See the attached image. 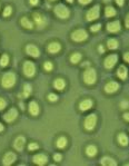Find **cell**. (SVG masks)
<instances>
[{"label": "cell", "instance_id": "obj_25", "mask_svg": "<svg viewBox=\"0 0 129 166\" xmlns=\"http://www.w3.org/2000/svg\"><path fill=\"white\" fill-rule=\"evenodd\" d=\"M118 143L121 146H127L129 144V138L127 137V135H125L124 133H120L118 135Z\"/></svg>", "mask_w": 129, "mask_h": 166}, {"label": "cell", "instance_id": "obj_8", "mask_svg": "<svg viewBox=\"0 0 129 166\" xmlns=\"http://www.w3.org/2000/svg\"><path fill=\"white\" fill-rule=\"evenodd\" d=\"M24 74L27 77H32L36 74V66L32 61L27 60L24 63Z\"/></svg>", "mask_w": 129, "mask_h": 166}, {"label": "cell", "instance_id": "obj_45", "mask_svg": "<svg viewBox=\"0 0 129 166\" xmlns=\"http://www.w3.org/2000/svg\"><path fill=\"white\" fill-rule=\"evenodd\" d=\"M124 0H116V4L118 6H124Z\"/></svg>", "mask_w": 129, "mask_h": 166}, {"label": "cell", "instance_id": "obj_39", "mask_svg": "<svg viewBox=\"0 0 129 166\" xmlns=\"http://www.w3.org/2000/svg\"><path fill=\"white\" fill-rule=\"evenodd\" d=\"M54 160H55L56 162H60L62 160V156H61V154H58V153H57V154L54 155Z\"/></svg>", "mask_w": 129, "mask_h": 166}, {"label": "cell", "instance_id": "obj_17", "mask_svg": "<svg viewBox=\"0 0 129 166\" xmlns=\"http://www.w3.org/2000/svg\"><path fill=\"white\" fill-rule=\"evenodd\" d=\"M94 103L91 99H84L82 101H80L79 104V109L81 111H89L90 108L92 107Z\"/></svg>", "mask_w": 129, "mask_h": 166}, {"label": "cell", "instance_id": "obj_10", "mask_svg": "<svg viewBox=\"0 0 129 166\" xmlns=\"http://www.w3.org/2000/svg\"><path fill=\"white\" fill-rule=\"evenodd\" d=\"M18 117V111L16 108H10L9 111L4 115V119L7 123H12L16 121V118Z\"/></svg>", "mask_w": 129, "mask_h": 166}, {"label": "cell", "instance_id": "obj_15", "mask_svg": "<svg viewBox=\"0 0 129 166\" xmlns=\"http://www.w3.org/2000/svg\"><path fill=\"white\" fill-rule=\"evenodd\" d=\"M32 160H34V163H35V164L42 166L48 162V157H47L45 154H36Z\"/></svg>", "mask_w": 129, "mask_h": 166}, {"label": "cell", "instance_id": "obj_28", "mask_svg": "<svg viewBox=\"0 0 129 166\" xmlns=\"http://www.w3.org/2000/svg\"><path fill=\"white\" fill-rule=\"evenodd\" d=\"M107 46H108V48L109 49H117L118 48V46H119V42L117 39H114V38H111V39H108L107 41Z\"/></svg>", "mask_w": 129, "mask_h": 166}, {"label": "cell", "instance_id": "obj_40", "mask_svg": "<svg viewBox=\"0 0 129 166\" xmlns=\"http://www.w3.org/2000/svg\"><path fill=\"white\" fill-rule=\"evenodd\" d=\"M78 1H79V4H81V5H88L92 0H78Z\"/></svg>", "mask_w": 129, "mask_h": 166}, {"label": "cell", "instance_id": "obj_16", "mask_svg": "<svg viewBox=\"0 0 129 166\" xmlns=\"http://www.w3.org/2000/svg\"><path fill=\"white\" fill-rule=\"evenodd\" d=\"M120 28H121V26H120V22L118 20H115V21H111L109 24H107V30L109 31V32H118L120 30Z\"/></svg>", "mask_w": 129, "mask_h": 166}, {"label": "cell", "instance_id": "obj_30", "mask_svg": "<svg viewBox=\"0 0 129 166\" xmlns=\"http://www.w3.org/2000/svg\"><path fill=\"white\" fill-rule=\"evenodd\" d=\"M8 64H9V56L7 54H4L0 58V66L1 67H7Z\"/></svg>", "mask_w": 129, "mask_h": 166}, {"label": "cell", "instance_id": "obj_11", "mask_svg": "<svg viewBox=\"0 0 129 166\" xmlns=\"http://www.w3.org/2000/svg\"><path fill=\"white\" fill-rule=\"evenodd\" d=\"M17 160V156H16L15 153H12V152H7L4 156V158H2V164L6 166H9L11 164H14L15 161Z\"/></svg>", "mask_w": 129, "mask_h": 166}, {"label": "cell", "instance_id": "obj_34", "mask_svg": "<svg viewBox=\"0 0 129 166\" xmlns=\"http://www.w3.org/2000/svg\"><path fill=\"white\" fill-rule=\"evenodd\" d=\"M38 148H39V145L37 143H30L29 145H28V149L29 151H36Z\"/></svg>", "mask_w": 129, "mask_h": 166}, {"label": "cell", "instance_id": "obj_23", "mask_svg": "<svg viewBox=\"0 0 129 166\" xmlns=\"http://www.w3.org/2000/svg\"><path fill=\"white\" fill-rule=\"evenodd\" d=\"M54 87H55L57 91H62L64 87H66V81L62 78H57L54 81Z\"/></svg>", "mask_w": 129, "mask_h": 166}, {"label": "cell", "instance_id": "obj_6", "mask_svg": "<svg viewBox=\"0 0 129 166\" xmlns=\"http://www.w3.org/2000/svg\"><path fill=\"white\" fill-rule=\"evenodd\" d=\"M97 124V116L96 114H90L86 117V119L84 121V126L87 131H92L95 128V126Z\"/></svg>", "mask_w": 129, "mask_h": 166}, {"label": "cell", "instance_id": "obj_49", "mask_svg": "<svg viewBox=\"0 0 129 166\" xmlns=\"http://www.w3.org/2000/svg\"><path fill=\"white\" fill-rule=\"evenodd\" d=\"M19 105L21 106V109H25V105H24V103H20Z\"/></svg>", "mask_w": 129, "mask_h": 166}, {"label": "cell", "instance_id": "obj_2", "mask_svg": "<svg viewBox=\"0 0 129 166\" xmlns=\"http://www.w3.org/2000/svg\"><path fill=\"white\" fill-rule=\"evenodd\" d=\"M82 77H84V81L87 85H94L97 79V74L94 68H88L85 70Z\"/></svg>", "mask_w": 129, "mask_h": 166}, {"label": "cell", "instance_id": "obj_9", "mask_svg": "<svg viewBox=\"0 0 129 166\" xmlns=\"http://www.w3.org/2000/svg\"><path fill=\"white\" fill-rule=\"evenodd\" d=\"M117 61H118V55L113 54V55H109L106 57V59H105V61H104V65L107 69H111V68L116 65Z\"/></svg>", "mask_w": 129, "mask_h": 166}, {"label": "cell", "instance_id": "obj_18", "mask_svg": "<svg viewBox=\"0 0 129 166\" xmlns=\"http://www.w3.org/2000/svg\"><path fill=\"white\" fill-rule=\"evenodd\" d=\"M60 49H61V46H60V44L57 42V41L50 42L49 45H48V48H47V50L49 51L50 54H57V52L60 51Z\"/></svg>", "mask_w": 129, "mask_h": 166}, {"label": "cell", "instance_id": "obj_27", "mask_svg": "<svg viewBox=\"0 0 129 166\" xmlns=\"http://www.w3.org/2000/svg\"><path fill=\"white\" fill-rule=\"evenodd\" d=\"M67 143H68L67 138H66V137H64V136H61V137H59V138L57 139V142H56V145H57V147H58V148H64V147L67 146Z\"/></svg>", "mask_w": 129, "mask_h": 166}, {"label": "cell", "instance_id": "obj_24", "mask_svg": "<svg viewBox=\"0 0 129 166\" xmlns=\"http://www.w3.org/2000/svg\"><path fill=\"white\" fill-rule=\"evenodd\" d=\"M31 91H32V89H31V85H29V84H25V86H24V93L22 94H19V98L21 97H24V98H27V97H29L30 95H31Z\"/></svg>", "mask_w": 129, "mask_h": 166}, {"label": "cell", "instance_id": "obj_5", "mask_svg": "<svg viewBox=\"0 0 129 166\" xmlns=\"http://www.w3.org/2000/svg\"><path fill=\"white\" fill-rule=\"evenodd\" d=\"M32 17H34V21H35L37 28H39V29H42V28L46 27V25L48 24L47 18H46L42 14H40V12H35Z\"/></svg>", "mask_w": 129, "mask_h": 166}, {"label": "cell", "instance_id": "obj_4", "mask_svg": "<svg viewBox=\"0 0 129 166\" xmlns=\"http://www.w3.org/2000/svg\"><path fill=\"white\" fill-rule=\"evenodd\" d=\"M87 38H88V34L85 29H77L71 34V39L74 41H77V42L85 41Z\"/></svg>", "mask_w": 129, "mask_h": 166}, {"label": "cell", "instance_id": "obj_50", "mask_svg": "<svg viewBox=\"0 0 129 166\" xmlns=\"http://www.w3.org/2000/svg\"><path fill=\"white\" fill-rule=\"evenodd\" d=\"M67 1H68V2H69V4H71V2H72V1H74V0H67Z\"/></svg>", "mask_w": 129, "mask_h": 166}, {"label": "cell", "instance_id": "obj_42", "mask_svg": "<svg viewBox=\"0 0 129 166\" xmlns=\"http://www.w3.org/2000/svg\"><path fill=\"white\" fill-rule=\"evenodd\" d=\"M29 2L32 6H36V5H38V4H39V0H29Z\"/></svg>", "mask_w": 129, "mask_h": 166}, {"label": "cell", "instance_id": "obj_41", "mask_svg": "<svg viewBox=\"0 0 129 166\" xmlns=\"http://www.w3.org/2000/svg\"><path fill=\"white\" fill-rule=\"evenodd\" d=\"M125 25H126V27H127V28H129V14L127 15L126 19H125Z\"/></svg>", "mask_w": 129, "mask_h": 166}, {"label": "cell", "instance_id": "obj_46", "mask_svg": "<svg viewBox=\"0 0 129 166\" xmlns=\"http://www.w3.org/2000/svg\"><path fill=\"white\" fill-rule=\"evenodd\" d=\"M124 119H125V121H129V113H126V114H124Z\"/></svg>", "mask_w": 129, "mask_h": 166}, {"label": "cell", "instance_id": "obj_37", "mask_svg": "<svg viewBox=\"0 0 129 166\" xmlns=\"http://www.w3.org/2000/svg\"><path fill=\"white\" fill-rule=\"evenodd\" d=\"M48 99L50 101H58V96L56 95V94H49L48 95Z\"/></svg>", "mask_w": 129, "mask_h": 166}, {"label": "cell", "instance_id": "obj_29", "mask_svg": "<svg viewBox=\"0 0 129 166\" xmlns=\"http://www.w3.org/2000/svg\"><path fill=\"white\" fill-rule=\"evenodd\" d=\"M105 16L107 18L116 16V9H115L114 7H106V9H105Z\"/></svg>", "mask_w": 129, "mask_h": 166}, {"label": "cell", "instance_id": "obj_38", "mask_svg": "<svg viewBox=\"0 0 129 166\" xmlns=\"http://www.w3.org/2000/svg\"><path fill=\"white\" fill-rule=\"evenodd\" d=\"M120 107H121L123 109H126V108H129V103H128V101H121V103H120Z\"/></svg>", "mask_w": 129, "mask_h": 166}, {"label": "cell", "instance_id": "obj_1", "mask_svg": "<svg viewBox=\"0 0 129 166\" xmlns=\"http://www.w3.org/2000/svg\"><path fill=\"white\" fill-rule=\"evenodd\" d=\"M16 84V75L11 71L5 73L1 77V85L4 88H11Z\"/></svg>", "mask_w": 129, "mask_h": 166}, {"label": "cell", "instance_id": "obj_47", "mask_svg": "<svg viewBox=\"0 0 129 166\" xmlns=\"http://www.w3.org/2000/svg\"><path fill=\"white\" fill-rule=\"evenodd\" d=\"M90 65V63L89 61H86V63H85V64H82V66H84V67H88V66Z\"/></svg>", "mask_w": 129, "mask_h": 166}, {"label": "cell", "instance_id": "obj_12", "mask_svg": "<svg viewBox=\"0 0 129 166\" xmlns=\"http://www.w3.org/2000/svg\"><path fill=\"white\" fill-rule=\"evenodd\" d=\"M26 52H27V55L31 56L34 58H38L40 56V50L38 49V47L32 45V44L27 45V47H26Z\"/></svg>", "mask_w": 129, "mask_h": 166}, {"label": "cell", "instance_id": "obj_22", "mask_svg": "<svg viewBox=\"0 0 129 166\" xmlns=\"http://www.w3.org/2000/svg\"><path fill=\"white\" fill-rule=\"evenodd\" d=\"M20 24H21V26H22L24 28H26V29H32V28H34V22L31 20H29L27 17H22L21 20H20Z\"/></svg>", "mask_w": 129, "mask_h": 166}, {"label": "cell", "instance_id": "obj_36", "mask_svg": "<svg viewBox=\"0 0 129 166\" xmlns=\"http://www.w3.org/2000/svg\"><path fill=\"white\" fill-rule=\"evenodd\" d=\"M100 28H101V25L100 24H96V25H94V26H91V31L92 32H96V31H98V30H100Z\"/></svg>", "mask_w": 129, "mask_h": 166}, {"label": "cell", "instance_id": "obj_3", "mask_svg": "<svg viewBox=\"0 0 129 166\" xmlns=\"http://www.w3.org/2000/svg\"><path fill=\"white\" fill-rule=\"evenodd\" d=\"M54 11H55V15L57 16L58 18H60V19H67L70 16L69 9L64 5H62V4H59V5L56 6Z\"/></svg>", "mask_w": 129, "mask_h": 166}, {"label": "cell", "instance_id": "obj_32", "mask_svg": "<svg viewBox=\"0 0 129 166\" xmlns=\"http://www.w3.org/2000/svg\"><path fill=\"white\" fill-rule=\"evenodd\" d=\"M44 68H45L46 71H51L52 70V68H54L52 63H51V61H46L45 64H44Z\"/></svg>", "mask_w": 129, "mask_h": 166}, {"label": "cell", "instance_id": "obj_7", "mask_svg": "<svg viewBox=\"0 0 129 166\" xmlns=\"http://www.w3.org/2000/svg\"><path fill=\"white\" fill-rule=\"evenodd\" d=\"M99 15H100V7H99V5H96V6H94L91 9L88 10L87 15H86V18H87L88 21H92V20L98 19V18H99Z\"/></svg>", "mask_w": 129, "mask_h": 166}, {"label": "cell", "instance_id": "obj_13", "mask_svg": "<svg viewBox=\"0 0 129 166\" xmlns=\"http://www.w3.org/2000/svg\"><path fill=\"white\" fill-rule=\"evenodd\" d=\"M119 84L117 83V81H109V83H107L106 86H105V91L107 93V94H114L116 91L119 89Z\"/></svg>", "mask_w": 129, "mask_h": 166}, {"label": "cell", "instance_id": "obj_21", "mask_svg": "<svg viewBox=\"0 0 129 166\" xmlns=\"http://www.w3.org/2000/svg\"><path fill=\"white\" fill-rule=\"evenodd\" d=\"M117 76L119 77L120 79H126L127 77H128V69H127V67L124 65L119 66V68H118V70H117Z\"/></svg>", "mask_w": 129, "mask_h": 166}, {"label": "cell", "instance_id": "obj_48", "mask_svg": "<svg viewBox=\"0 0 129 166\" xmlns=\"http://www.w3.org/2000/svg\"><path fill=\"white\" fill-rule=\"evenodd\" d=\"M4 129H5V127H4V125H2L1 123H0V132H2Z\"/></svg>", "mask_w": 129, "mask_h": 166}, {"label": "cell", "instance_id": "obj_33", "mask_svg": "<svg viewBox=\"0 0 129 166\" xmlns=\"http://www.w3.org/2000/svg\"><path fill=\"white\" fill-rule=\"evenodd\" d=\"M11 12H12V8L10 7V6H7L5 8V10H4V16L5 17H9L11 15Z\"/></svg>", "mask_w": 129, "mask_h": 166}, {"label": "cell", "instance_id": "obj_20", "mask_svg": "<svg viewBox=\"0 0 129 166\" xmlns=\"http://www.w3.org/2000/svg\"><path fill=\"white\" fill-rule=\"evenodd\" d=\"M100 164L104 166H116L117 165V162L115 161L113 157H109V156H104L100 161Z\"/></svg>", "mask_w": 129, "mask_h": 166}, {"label": "cell", "instance_id": "obj_51", "mask_svg": "<svg viewBox=\"0 0 129 166\" xmlns=\"http://www.w3.org/2000/svg\"><path fill=\"white\" fill-rule=\"evenodd\" d=\"M49 1H56V0H49Z\"/></svg>", "mask_w": 129, "mask_h": 166}, {"label": "cell", "instance_id": "obj_35", "mask_svg": "<svg viewBox=\"0 0 129 166\" xmlns=\"http://www.w3.org/2000/svg\"><path fill=\"white\" fill-rule=\"evenodd\" d=\"M6 107H7V101L5 98L0 97V111H4Z\"/></svg>", "mask_w": 129, "mask_h": 166}, {"label": "cell", "instance_id": "obj_26", "mask_svg": "<svg viewBox=\"0 0 129 166\" xmlns=\"http://www.w3.org/2000/svg\"><path fill=\"white\" fill-rule=\"evenodd\" d=\"M97 147L95 145H89L87 146V148H86V154L89 156V157H94V156H96V154H97Z\"/></svg>", "mask_w": 129, "mask_h": 166}, {"label": "cell", "instance_id": "obj_44", "mask_svg": "<svg viewBox=\"0 0 129 166\" xmlns=\"http://www.w3.org/2000/svg\"><path fill=\"white\" fill-rule=\"evenodd\" d=\"M98 51H99L100 54H104V52H105V48L101 45H100L99 47H98Z\"/></svg>", "mask_w": 129, "mask_h": 166}, {"label": "cell", "instance_id": "obj_31", "mask_svg": "<svg viewBox=\"0 0 129 166\" xmlns=\"http://www.w3.org/2000/svg\"><path fill=\"white\" fill-rule=\"evenodd\" d=\"M81 59V55H80L79 52H74L71 57H70V61L72 63V64H78Z\"/></svg>", "mask_w": 129, "mask_h": 166}, {"label": "cell", "instance_id": "obj_19", "mask_svg": "<svg viewBox=\"0 0 129 166\" xmlns=\"http://www.w3.org/2000/svg\"><path fill=\"white\" fill-rule=\"evenodd\" d=\"M28 107H29V113L32 116H37L38 114H39L40 108H39L38 103H36V101H30Z\"/></svg>", "mask_w": 129, "mask_h": 166}, {"label": "cell", "instance_id": "obj_14", "mask_svg": "<svg viewBox=\"0 0 129 166\" xmlns=\"http://www.w3.org/2000/svg\"><path fill=\"white\" fill-rule=\"evenodd\" d=\"M25 144H26V138L24 136H18L17 138L15 139V143H14V147H15L17 151L21 152L24 149V147H25Z\"/></svg>", "mask_w": 129, "mask_h": 166}, {"label": "cell", "instance_id": "obj_43", "mask_svg": "<svg viewBox=\"0 0 129 166\" xmlns=\"http://www.w3.org/2000/svg\"><path fill=\"white\" fill-rule=\"evenodd\" d=\"M124 59L125 61H127V63H129V52H126L124 55Z\"/></svg>", "mask_w": 129, "mask_h": 166}]
</instances>
